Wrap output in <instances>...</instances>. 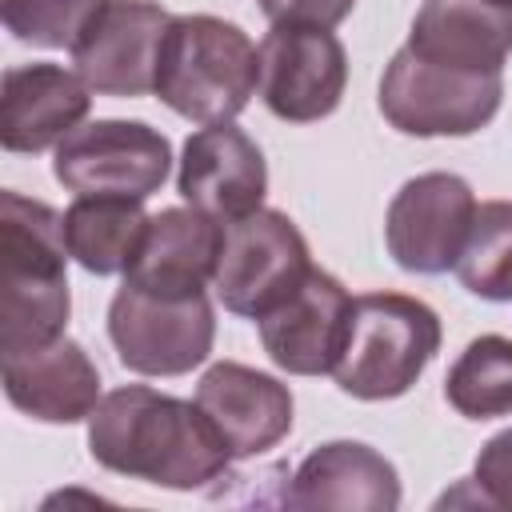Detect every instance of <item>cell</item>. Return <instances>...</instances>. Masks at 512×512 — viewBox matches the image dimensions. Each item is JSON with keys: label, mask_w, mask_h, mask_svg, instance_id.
I'll list each match as a JSON object with an SVG mask.
<instances>
[{"label": "cell", "mask_w": 512, "mask_h": 512, "mask_svg": "<svg viewBox=\"0 0 512 512\" xmlns=\"http://www.w3.org/2000/svg\"><path fill=\"white\" fill-rule=\"evenodd\" d=\"M476 208L472 184L456 172H420L404 180L384 216L388 256L416 276L456 272Z\"/></svg>", "instance_id": "cell-10"}, {"label": "cell", "mask_w": 512, "mask_h": 512, "mask_svg": "<svg viewBox=\"0 0 512 512\" xmlns=\"http://www.w3.org/2000/svg\"><path fill=\"white\" fill-rule=\"evenodd\" d=\"M260 52V100L276 120L316 124L332 116L348 84V52L332 28L272 24L256 44Z\"/></svg>", "instance_id": "cell-9"}, {"label": "cell", "mask_w": 512, "mask_h": 512, "mask_svg": "<svg viewBox=\"0 0 512 512\" xmlns=\"http://www.w3.org/2000/svg\"><path fill=\"white\" fill-rule=\"evenodd\" d=\"M108 0H0V20L12 40L32 48H76Z\"/></svg>", "instance_id": "cell-23"}, {"label": "cell", "mask_w": 512, "mask_h": 512, "mask_svg": "<svg viewBox=\"0 0 512 512\" xmlns=\"http://www.w3.org/2000/svg\"><path fill=\"white\" fill-rule=\"evenodd\" d=\"M472 484L484 496V504L512 508V428H504L492 440H484V448L476 452Z\"/></svg>", "instance_id": "cell-24"}, {"label": "cell", "mask_w": 512, "mask_h": 512, "mask_svg": "<svg viewBox=\"0 0 512 512\" xmlns=\"http://www.w3.org/2000/svg\"><path fill=\"white\" fill-rule=\"evenodd\" d=\"M440 316L404 292H364L352 300L344 352L332 380L352 400H396L436 360Z\"/></svg>", "instance_id": "cell-4"}, {"label": "cell", "mask_w": 512, "mask_h": 512, "mask_svg": "<svg viewBox=\"0 0 512 512\" xmlns=\"http://www.w3.org/2000/svg\"><path fill=\"white\" fill-rule=\"evenodd\" d=\"M168 24L172 16L152 0H108L92 28L76 40L72 64L96 96H148Z\"/></svg>", "instance_id": "cell-11"}, {"label": "cell", "mask_w": 512, "mask_h": 512, "mask_svg": "<svg viewBox=\"0 0 512 512\" xmlns=\"http://www.w3.org/2000/svg\"><path fill=\"white\" fill-rule=\"evenodd\" d=\"M172 172V144L144 120H88L52 156V176L76 196L148 200Z\"/></svg>", "instance_id": "cell-7"}, {"label": "cell", "mask_w": 512, "mask_h": 512, "mask_svg": "<svg viewBox=\"0 0 512 512\" xmlns=\"http://www.w3.org/2000/svg\"><path fill=\"white\" fill-rule=\"evenodd\" d=\"M0 372L8 404L40 424H80L100 404V368L68 336L0 356Z\"/></svg>", "instance_id": "cell-17"}, {"label": "cell", "mask_w": 512, "mask_h": 512, "mask_svg": "<svg viewBox=\"0 0 512 512\" xmlns=\"http://www.w3.org/2000/svg\"><path fill=\"white\" fill-rule=\"evenodd\" d=\"M444 400L464 420L512 416V340L496 332L468 340L444 376Z\"/></svg>", "instance_id": "cell-21"}, {"label": "cell", "mask_w": 512, "mask_h": 512, "mask_svg": "<svg viewBox=\"0 0 512 512\" xmlns=\"http://www.w3.org/2000/svg\"><path fill=\"white\" fill-rule=\"evenodd\" d=\"M220 244H224V224L216 216L192 204L160 208L148 216V232L140 240L136 260L124 272V284L168 300L200 296L216 276Z\"/></svg>", "instance_id": "cell-15"}, {"label": "cell", "mask_w": 512, "mask_h": 512, "mask_svg": "<svg viewBox=\"0 0 512 512\" xmlns=\"http://www.w3.org/2000/svg\"><path fill=\"white\" fill-rule=\"evenodd\" d=\"M500 72H456L416 56L408 44L392 52L380 76V116L404 136H472L500 112Z\"/></svg>", "instance_id": "cell-5"}, {"label": "cell", "mask_w": 512, "mask_h": 512, "mask_svg": "<svg viewBox=\"0 0 512 512\" xmlns=\"http://www.w3.org/2000/svg\"><path fill=\"white\" fill-rule=\"evenodd\" d=\"M356 0H260V12L272 24H316V28H336L348 20Z\"/></svg>", "instance_id": "cell-25"}, {"label": "cell", "mask_w": 512, "mask_h": 512, "mask_svg": "<svg viewBox=\"0 0 512 512\" xmlns=\"http://www.w3.org/2000/svg\"><path fill=\"white\" fill-rule=\"evenodd\" d=\"M72 312L64 212L0 192V356L64 336Z\"/></svg>", "instance_id": "cell-2"}, {"label": "cell", "mask_w": 512, "mask_h": 512, "mask_svg": "<svg viewBox=\"0 0 512 512\" xmlns=\"http://www.w3.org/2000/svg\"><path fill=\"white\" fill-rule=\"evenodd\" d=\"M284 500L292 508L392 512V508H400V472L372 444L328 440L300 460Z\"/></svg>", "instance_id": "cell-19"}, {"label": "cell", "mask_w": 512, "mask_h": 512, "mask_svg": "<svg viewBox=\"0 0 512 512\" xmlns=\"http://www.w3.org/2000/svg\"><path fill=\"white\" fill-rule=\"evenodd\" d=\"M108 340L136 376H184L212 356L216 316L208 296H152L120 284L108 304Z\"/></svg>", "instance_id": "cell-8"}, {"label": "cell", "mask_w": 512, "mask_h": 512, "mask_svg": "<svg viewBox=\"0 0 512 512\" xmlns=\"http://www.w3.org/2000/svg\"><path fill=\"white\" fill-rule=\"evenodd\" d=\"M88 452L116 476L172 492L224 480L232 464L196 400H180L148 384H124L100 396L88 416Z\"/></svg>", "instance_id": "cell-1"}, {"label": "cell", "mask_w": 512, "mask_h": 512, "mask_svg": "<svg viewBox=\"0 0 512 512\" xmlns=\"http://www.w3.org/2000/svg\"><path fill=\"white\" fill-rule=\"evenodd\" d=\"M176 192L184 196V204L216 216L220 224L264 208L268 164L260 144L232 120L196 128L180 152Z\"/></svg>", "instance_id": "cell-13"}, {"label": "cell", "mask_w": 512, "mask_h": 512, "mask_svg": "<svg viewBox=\"0 0 512 512\" xmlns=\"http://www.w3.org/2000/svg\"><path fill=\"white\" fill-rule=\"evenodd\" d=\"M496 4H504V8H512V0H496Z\"/></svg>", "instance_id": "cell-26"}, {"label": "cell", "mask_w": 512, "mask_h": 512, "mask_svg": "<svg viewBox=\"0 0 512 512\" xmlns=\"http://www.w3.org/2000/svg\"><path fill=\"white\" fill-rule=\"evenodd\" d=\"M456 276L480 300H512V200H484L476 208Z\"/></svg>", "instance_id": "cell-22"}, {"label": "cell", "mask_w": 512, "mask_h": 512, "mask_svg": "<svg viewBox=\"0 0 512 512\" xmlns=\"http://www.w3.org/2000/svg\"><path fill=\"white\" fill-rule=\"evenodd\" d=\"M404 44L440 68L504 72L512 56V8L496 0H424Z\"/></svg>", "instance_id": "cell-18"}, {"label": "cell", "mask_w": 512, "mask_h": 512, "mask_svg": "<svg viewBox=\"0 0 512 512\" xmlns=\"http://www.w3.org/2000/svg\"><path fill=\"white\" fill-rule=\"evenodd\" d=\"M92 108V88L80 72L64 64H16L4 72L0 88V144L4 152L36 156L56 148L72 128L84 124Z\"/></svg>", "instance_id": "cell-16"}, {"label": "cell", "mask_w": 512, "mask_h": 512, "mask_svg": "<svg viewBox=\"0 0 512 512\" xmlns=\"http://www.w3.org/2000/svg\"><path fill=\"white\" fill-rule=\"evenodd\" d=\"M148 232L144 200L128 196H76L64 212L68 256L92 276L128 272Z\"/></svg>", "instance_id": "cell-20"}, {"label": "cell", "mask_w": 512, "mask_h": 512, "mask_svg": "<svg viewBox=\"0 0 512 512\" xmlns=\"http://www.w3.org/2000/svg\"><path fill=\"white\" fill-rule=\"evenodd\" d=\"M352 300L356 296H348V288L332 272L312 268L280 308L256 320L268 360L288 376H332L344 352Z\"/></svg>", "instance_id": "cell-14"}, {"label": "cell", "mask_w": 512, "mask_h": 512, "mask_svg": "<svg viewBox=\"0 0 512 512\" xmlns=\"http://www.w3.org/2000/svg\"><path fill=\"white\" fill-rule=\"evenodd\" d=\"M260 88V52L248 32L224 16H172L156 56V100L184 120H236Z\"/></svg>", "instance_id": "cell-3"}, {"label": "cell", "mask_w": 512, "mask_h": 512, "mask_svg": "<svg viewBox=\"0 0 512 512\" xmlns=\"http://www.w3.org/2000/svg\"><path fill=\"white\" fill-rule=\"evenodd\" d=\"M304 232L276 208H256L224 224V244L216 260V300L224 312L244 320H264L280 308L312 272Z\"/></svg>", "instance_id": "cell-6"}, {"label": "cell", "mask_w": 512, "mask_h": 512, "mask_svg": "<svg viewBox=\"0 0 512 512\" xmlns=\"http://www.w3.org/2000/svg\"><path fill=\"white\" fill-rule=\"evenodd\" d=\"M192 400L232 460L264 456L292 432V388L240 360L212 364Z\"/></svg>", "instance_id": "cell-12"}]
</instances>
